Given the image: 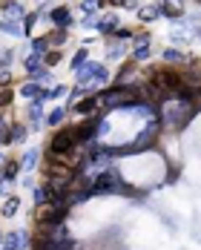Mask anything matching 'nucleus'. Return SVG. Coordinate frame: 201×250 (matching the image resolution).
<instances>
[{
    "label": "nucleus",
    "mask_w": 201,
    "mask_h": 250,
    "mask_svg": "<svg viewBox=\"0 0 201 250\" xmlns=\"http://www.w3.org/2000/svg\"><path fill=\"white\" fill-rule=\"evenodd\" d=\"M164 61H170V63H187V55L176 52V49H164Z\"/></svg>",
    "instance_id": "20"
},
{
    "label": "nucleus",
    "mask_w": 201,
    "mask_h": 250,
    "mask_svg": "<svg viewBox=\"0 0 201 250\" xmlns=\"http://www.w3.org/2000/svg\"><path fill=\"white\" fill-rule=\"evenodd\" d=\"M0 32L15 35V38L26 35V32H23V21H15V18H3V21H0Z\"/></svg>",
    "instance_id": "9"
},
{
    "label": "nucleus",
    "mask_w": 201,
    "mask_h": 250,
    "mask_svg": "<svg viewBox=\"0 0 201 250\" xmlns=\"http://www.w3.org/2000/svg\"><path fill=\"white\" fill-rule=\"evenodd\" d=\"M0 124H3V112H0Z\"/></svg>",
    "instance_id": "37"
},
{
    "label": "nucleus",
    "mask_w": 201,
    "mask_h": 250,
    "mask_svg": "<svg viewBox=\"0 0 201 250\" xmlns=\"http://www.w3.org/2000/svg\"><path fill=\"white\" fill-rule=\"evenodd\" d=\"M12 135H15V141H26V126L23 124H15V126H12Z\"/></svg>",
    "instance_id": "25"
},
{
    "label": "nucleus",
    "mask_w": 201,
    "mask_h": 250,
    "mask_svg": "<svg viewBox=\"0 0 201 250\" xmlns=\"http://www.w3.org/2000/svg\"><path fill=\"white\" fill-rule=\"evenodd\" d=\"M109 81V72L100 63H86L83 69H78V83L86 86L83 92H95V86H103Z\"/></svg>",
    "instance_id": "3"
},
{
    "label": "nucleus",
    "mask_w": 201,
    "mask_h": 250,
    "mask_svg": "<svg viewBox=\"0 0 201 250\" xmlns=\"http://www.w3.org/2000/svg\"><path fill=\"white\" fill-rule=\"evenodd\" d=\"M78 144V132L75 126H63V129H58L55 135L49 138V155H72Z\"/></svg>",
    "instance_id": "2"
},
{
    "label": "nucleus",
    "mask_w": 201,
    "mask_h": 250,
    "mask_svg": "<svg viewBox=\"0 0 201 250\" xmlns=\"http://www.w3.org/2000/svg\"><path fill=\"white\" fill-rule=\"evenodd\" d=\"M9 104H12V89L3 86V89H0V106H9Z\"/></svg>",
    "instance_id": "26"
},
{
    "label": "nucleus",
    "mask_w": 201,
    "mask_h": 250,
    "mask_svg": "<svg viewBox=\"0 0 201 250\" xmlns=\"http://www.w3.org/2000/svg\"><path fill=\"white\" fill-rule=\"evenodd\" d=\"M38 155H40L38 150H26L23 158H20V167H23V170H32V167L38 164Z\"/></svg>",
    "instance_id": "18"
},
{
    "label": "nucleus",
    "mask_w": 201,
    "mask_h": 250,
    "mask_svg": "<svg viewBox=\"0 0 201 250\" xmlns=\"http://www.w3.org/2000/svg\"><path fill=\"white\" fill-rule=\"evenodd\" d=\"M199 112V101H184V98H173L167 104H161V124L170 129H184L196 118Z\"/></svg>",
    "instance_id": "1"
},
{
    "label": "nucleus",
    "mask_w": 201,
    "mask_h": 250,
    "mask_svg": "<svg viewBox=\"0 0 201 250\" xmlns=\"http://www.w3.org/2000/svg\"><path fill=\"white\" fill-rule=\"evenodd\" d=\"M40 104H43V101L38 98V101H32V106H29V121H32V126H38V124H40V115H43Z\"/></svg>",
    "instance_id": "15"
},
{
    "label": "nucleus",
    "mask_w": 201,
    "mask_h": 250,
    "mask_svg": "<svg viewBox=\"0 0 201 250\" xmlns=\"http://www.w3.org/2000/svg\"><path fill=\"white\" fill-rule=\"evenodd\" d=\"M9 6H15V0H0V9H3V12H6Z\"/></svg>",
    "instance_id": "34"
},
{
    "label": "nucleus",
    "mask_w": 201,
    "mask_h": 250,
    "mask_svg": "<svg viewBox=\"0 0 201 250\" xmlns=\"http://www.w3.org/2000/svg\"><path fill=\"white\" fill-rule=\"evenodd\" d=\"M66 95V89L63 86H52V89H43V95H40V101H49V98H63Z\"/></svg>",
    "instance_id": "21"
},
{
    "label": "nucleus",
    "mask_w": 201,
    "mask_h": 250,
    "mask_svg": "<svg viewBox=\"0 0 201 250\" xmlns=\"http://www.w3.org/2000/svg\"><path fill=\"white\" fill-rule=\"evenodd\" d=\"M98 109V98L92 95V98H86V101H80V104H75V112H80V115H92Z\"/></svg>",
    "instance_id": "12"
},
{
    "label": "nucleus",
    "mask_w": 201,
    "mask_h": 250,
    "mask_svg": "<svg viewBox=\"0 0 201 250\" xmlns=\"http://www.w3.org/2000/svg\"><path fill=\"white\" fill-rule=\"evenodd\" d=\"M138 15H141V21H155L161 12H158V6H147V9H141Z\"/></svg>",
    "instance_id": "24"
},
{
    "label": "nucleus",
    "mask_w": 201,
    "mask_h": 250,
    "mask_svg": "<svg viewBox=\"0 0 201 250\" xmlns=\"http://www.w3.org/2000/svg\"><path fill=\"white\" fill-rule=\"evenodd\" d=\"M49 18L55 21L58 29H69V26H72V9H69V6H58V9H52Z\"/></svg>",
    "instance_id": "7"
},
{
    "label": "nucleus",
    "mask_w": 201,
    "mask_h": 250,
    "mask_svg": "<svg viewBox=\"0 0 201 250\" xmlns=\"http://www.w3.org/2000/svg\"><path fill=\"white\" fill-rule=\"evenodd\" d=\"M63 41H66V29H55L46 35V43L49 46H63Z\"/></svg>",
    "instance_id": "16"
},
{
    "label": "nucleus",
    "mask_w": 201,
    "mask_h": 250,
    "mask_svg": "<svg viewBox=\"0 0 201 250\" xmlns=\"http://www.w3.org/2000/svg\"><path fill=\"white\" fill-rule=\"evenodd\" d=\"M193 26H196V35L201 38V23H199V21H193Z\"/></svg>",
    "instance_id": "35"
},
{
    "label": "nucleus",
    "mask_w": 201,
    "mask_h": 250,
    "mask_svg": "<svg viewBox=\"0 0 201 250\" xmlns=\"http://www.w3.org/2000/svg\"><path fill=\"white\" fill-rule=\"evenodd\" d=\"M0 245H3V233H0Z\"/></svg>",
    "instance_id": "36"
},
{
    "label": "nucleus",
    "mask_w": 201,
    "mask_h": 250,
    "mask_svg": "<svg viewBox=\"0 0 201 250\" xmlns=\"http://www.w3.org/2000/svg\"><path fill=\"white\" fill-rule=\"evenodd\" d=\"M86 63H89V49H78L75 55H72V69H83V66H86Z\"/></svg>",
    "instance_id": "14"
},
{
    "label": "nucleus",
    "mask_w": 201,
    "mask_h": 250,
    "mask_svg": "<svg viewBox=\"0 0 201 250\" xmlns=\"http://www.w3.org/2000/svg\"><path fill=\"white\" fill-rule=\"evenodd\" d=\"M20 95L29 98V101H38L40 95H43V89H40V83H38V81H26L23 86H20Z\"/></svg>",
    "instance_id": "10"
},
{
    "label": "nucleus",
    "mask_w": 201,
    "mask_h": 250,
    "mask_svg": "<svg viewBox=\"0 0 201 250\" xmlns=\"http://www.w3.org/2000/svg\"><path fill=\"white\" fill-rule=\"evenodd\" d=\"M72 207L69 204H43L40 210H38V222L40 227H55V225H63V219H66V213H69Z\"/></svg>",
    "instance_id": "4"
},
{
    "label": "nucleus",
    "mask_w": 201,
    "mask_h": 250,
    "mask_svg": "<svg viewBox=\"0 0 201 250\" xmlns=\"http://www.w3.org/2000/svg\"><path fill=\"white\" fill-rule=\"evenodd\" d=\"M135 43H138V46H147V43H150V35H138Z\"/></svg>",
    "instance_id": "32"
},
{
    "label": "nucleus",
    "mask_w": 201,
    "mask_h": 250,
    "mask_svg": "<svg viewBox=\"0 0 201 250\" xmlns=\"http://www.w3.org/2000/svg\"><path fill=\"white\" fill-rule=\"evenodd\" d=\"M18 204H20V201L15 199V196H9V199H6V204H3V219H12V216L18 213Z\"/></svg>",
    "instance_id": "19"
},
{
    "label": "nucleus",
    "mask_w": 201,
    "mask_h": 250,
    "mask_svg": "<svg viewBox=\"0 0 201 250\" xmlns=\"http://www.w3.org/2000/svg\"><path fill=\"white\" fill-rule=\"evenodd\" d=\"M26 242H29V236H26L23 230H18V233L3 236V245H0V250H23Z\"/></svg>",
    "instance_id": "5"
},
{
    "label": "nucleus",
    "mask_w": 201,
    "mask_h": 250,
    "mask_svg": "<svg viewBox=\"0 0 201 250\" xmlns=\"http://www.w3.org/2000/svg\"><path fill=\"white\" fill-rule=\"evenodd\" d=\"M150 55V46H135V61H144Z\"/></svg>",
    "instance_id": "31"
},
{
    "label": "nucleus",
    "mask_w": 201,
    "mask_h": 250,
    "mask_svg": "<svg viewBox=\"0 0 201 250\" xmlns=\"http://www.w3.org/2000/svg\"><path fill=\"white\" fill-rule=\"evenodd\" d=\"M18 173H20V161H6V164H3V170H0V175H3L6 181H15Z\"/></svg>",
    "instance_id": "11"
},
{
    "label": "nucleus",
    "mask_w": 201,
    "mask_h": 250,
    "mask_svg": "<svg viewBox=\"0 0 201 250\" xmlns=\"http://www.w3.org/2000/svg\"><path fill=\"white\" fill-rule=\"evenodd\" d=\"M35 18H38V15H26V18H23V32H26V35L32 32V26H35Z\"/></svg>",
    "instance_id": "30"
},
{
    "label": "nucleus",
    "mask_w": 201,
    "mask_h": 250,
    "mask_svg": "<svg viewBox=\"0 0 201 250\" xmlns=\"http://www.w3.org/2000/svg\"><path fill=\"white\" fill-rule=\"evenodd\" d=\"M124 52H126V46L115 38V41H109V46H106V58H109V61H115V58H121Z\"/></svg>",
    "instance_id": "13"
},
{
    "label": "nucleus",
    "mask_w": 201,
    "mask_h": 250,
    "mask_svg": "<svg viewBox=\"0 0 201 250\" xmlns=\"http://www.w3.org/2000/svg\"><path fill=\"white\" fill-rule=\"evenodd\" d=\"M58 61H60V52H49V55H43V63H46V66H55Z\"/></svg>",
    "instance_id": "27"
},
{
    "label": "nucleus",
    "mask_w": 201,
    "mask_h": 250,
    "mask_svg": "<svg viewBox=\"0 0 201 250\" xmlns=\"http://www.w3.org/2000/svg\"><path fill=\"white\" fill-rule=\"evenodd\" d=\"M15 141V135H12V126L9 124H0V144L6 147V144H12Z\"/></svg>",
    "instance_id": "22"
},
{
    "label": "nucleus",
    "mask_w": 201,
    "mask_h": 250,
    "mask_svg": "<svg viewBox=\"0 0 201 250\" xmlns=\"http://www.w3.org/2000/svg\"><path fill=\"white\" fill-rule=\"evenodd\" d=\"M9 83H12V72L0 66V86H9Z\"/></svg>",
    "instance_id": "29"
},
{
    "label": "nucleus",
    "mask_w": 201,
    "mask_h": 250,
    "mask_svg": "<svg viewBox=\"0 0 201 250\" xmlns=\"http://www.w3.org/2000/svg\"><path fill=\"white\" fill-rule=\"evenodd\" d=\"M9 61H12V52H3V55H0V63H3V66H6V63H9Z\"/></svg>",
    "instance_id": "33"
},
{
    "label": "nucleus",
    "mask_w": 201,
    "mask_h": 250,
    "mask_svg": "<svg viewBox=\"0 0 201 250\" xmlns=\"http://www.w3.org/2000/svg\"><path fill=\"white\" fill-rule=\"evenodd\" d=\"M98 23H100V18H95V15H86L83 18V26L86 29H98Z\"/></svg>",
    "instance_id": "28"
},
{
    "label": "nucleus",
    "mask_w": 201,
    "mask_h": 250,
    "mask_svg": "<svg viewBox=\"0 0 201 250\" xmlns=\"http://www.w3.org/2000/svg\"><path fill=\"white\" fill-rule=\"evenodd\" d=\"M158 12L164 18H181L184 15V0H161L158 3Z\"/></svg>",
    "instance_id": "6"
},
{
    "label": "nucleus",
    "mask_w": 201,
    "mask_h": 250,
    "mask_svg": "<svg viewBox=\"0 0 201 250\" xmlns=\"http://www.w3.org/2000/svg\"><path fill=\"white\" fill-rule=\"evenodd\" d=\"M63 118H66V109H63V106H58V109H52L49 115H46V124L58 126V124H63Z\"/></svg>",
    "instance_id": "17"
},
{
    "label": "nucleus",
    "mask_w": 201,
    "mask_h": 250,
    "mask_svg": "<svg viewBox=\"0 0 201 250\" xmlns=\"http://www.w3.org/2000/svg\"><path fill=\"white\" fill-rule=\"evenodd\" d=\"M46 49H49L46 38H35V41H32V52H35V55H46Z\"/></svg>",
    "instance_id": "23"
},
{
    "label": "nucleus",
    "mask_w": 201,
    "mask_h": 250,
    "mask_svg": "<svg viewBox=\"0 0 201 250\" xmlns=\"http://www.w3.org/2000/svg\"><path fill=\"white\" fill-rule=\"evenodd\" d=\"M23 69L32 78H38L40 72H46V69H43V55H35V52H32V55H26V58H23Z\"/></svg>",
    "instance_id": "8"
}]
</instances>
